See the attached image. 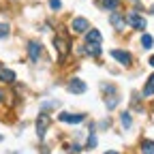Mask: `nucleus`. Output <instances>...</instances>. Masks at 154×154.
Wrapping results in <instances>:
<instances>
[{
	"label": "nucleus",
	"instance_id": "20",
	"mask_svg": "<svg viewBox=\"0 0 154 154\" xmlns=\"http://www.w3.org/2000/svg\"><path fill=\"white\" fill-rule=\"evenodd\" d=\"M86 148H88V150H94V148H96V137H94V135H90V137H88Z\"/></svg>",
	"mask_w": 154,
	"mask_h": 154
},
{
	"label": "nucleus",
	"instance_id": "13",
	"mask_svg": "<svg viewBox=\"0 0 154 154\" xmlns=\"http://www.w3.org/2000/svg\"><path fill=\"white\" fill-rule=\"evenodd\" d=\"M141 96H154V73L148 77V82H146V86H143V94Z\"/></svg>",
	"mask_w": 154,
	"mask_h": 154
},
{
	"label": "nucleus",
	"instance_id": "5",
	"mask_svg": "<svg viewBox=\"0 0 154 154\" xmlns=\"http://www.w3.org/2000/svg\"><path fill=\"white\" fill-rule=\"evenodd\" d=\"M71 30L75 34H84V32L90 30V22H88L86 17H73L71 19Z\"/></svg>",
	"mask_w": 154,
	"mask_h": 154
},
{
	"label": "nucleus",
	"instance_id": "18",
	"mask_svg": "<svg viewBox=\"0 0 154 154\" xmlns=\"http://www.w3.org/2000/svg\"><path fill=\"white\" fill-rule=\"evenodd\" d=\"M9 32H11L9 24H0V38H7V36H9Z\"/></svg>",
	"mask_w": 154,
	"mask_h": 154
},
{
	"label": "nucleus",
	"instance_id": "4",
	"mask_svg": "<svg viewBox=\"0 0 154 154\" xmlns=\"http://www.w3.org/2000/svg\"><path fill=\"white\" fill-rule=\"evenodd\" d=\"M41 54H43V45L38 43V41H30L28 43V58H30L32 64L41 62Z\"/></svg>",
	"mask_w": 154,
	"mask_h": 154
},
{
	"label": "nucleus",
	"instance_id": "23",
	"mask_svg": "<svg viewBox=\"0 0 154 154\" xmlns=\"http://www.w3.org/2000/svg\"><path fill=\"white\" fill-rule=\"evenodd\" d=\"M105 154H120V152H113V150H109V152H105Z\"/></svg>",
	"mask_w": 154,
	"mask_h": 154
},
{
	"label": "nucleus",
	"instance_id": "22",
	"mask_svg": "<svg viewBox=\"0 0 154 154\" xmlns=\"http://www.w3.org/2000/svg\"><path fill=\"white\" fill-rule=\"evenodd\" d=\"M0 101H5V92L2 90H0Z\"/></svg>",
	"mask_w": 154,
	"mask_h": 154
},
{
	"label": "nucleus",
	"instance_id": "10",
	"mask_svg": "<svg viewBox=\"0 0 154 154\" xmlns=\"http://www.w3.org/2000/svg\"><path fill=\"white\" fill-rule=\"evenodd\" d=\"M0 82L2 84H13L15 82V73L11 69H7L5 64H0Z\"/></svg>",
	"mask_w": 154,
	"mask_h": 154
},
{
	"label": "nucleus",
	"instance_id": "15",
	"mask_svg": "<svg viewBox=\"0 0 154 154\" xmlns=\"http://www.w3.org/2000/svg\"><path fill=\"white\" fill-rule=\"evenodd\" d=\"M120 122H122V126H124V128H131L133 118H131V113H128V111H122V113H120Z\"/></svg>",
	"mask_w": 154,
	"mask_h": 154
},
{
	"label": "nucleus",
	"instance_id": "19",
	"mask_svg": "<svg viewBox=\"0 0 154 154\" xmlns=\"http://www.w3.org/2000/svg\"><path fill=\"white\" fill-rule=\"evenodd\" d=\"M49 9L51 11H60L62 9V2H60V0H49Z\"/></svg>",
	"mask_w": 154,
	"mask_h": 154
},
{
	"label": "nucleus",
	"instance_id": "7",
	"mask_svg": "<svg viewBox=\"0 0 154 154\" xmlns=\"http://www.w3.org/2000/svg\"><path fill=\"white\" fill-rule=\"evenodd\" d=\"M66 88H69V92H71V94H84V92L88 90L86 82H84V79H79V77H73V79L66 84Z\"/></svg>",
	"mask_w": 154,
	"mask_h": 154
},
{
	"label": "nucleus",
	"instance_id": "1",
	"mask_svg": "<svg viewBox=\"0 0 154 154\" xmlns=\"http://www.w3.org/2000/svg\"><path fill=\"white\" fill-rule=\"evenodd\" d=\"M101 43H103L101 32L96 30V28H92V30H88V32H86L84 51H86V54H90V56H94V58H99V56H101Z\"/></svg>",
	"mask_w": 154,
	"mask_h": 154
},
{
	"label": "nucleus",
	"instance_id": "24",
	"mask_svg": "<svg viewBox=\"0 0 154 154\" xmlns=\"http://www.w3.org/2000/svg\"><path fill=\"white\" fill-rule=\"evenodd\" d=\"M150 13H154V7H152V9H150Z\"/></svg>",
	"mask_w": 154,
	"mask_h": 154
},
{
	"label": "nucleus",
	"instance_id": "8",
	"mask_svg": "<svg viewBox=\"0 0 154 154\" xmlns=\"http://www.w3.org/2000/svg\"><path fill=\"white\" fill-rule=\"evenodd\" d=\"M109 56L113 58V60H118L122 66H131V54L124 51V49H111Z\"/></svg>",
	"mask_w": 154,
	"mask_h": 154
},
{
	"label": "nucleus",
	"instance_id": "3",
	"mask_svg": "<svg viewBox=\"0 0 154 154\" xmlns=\"http://www.w3.org/2000/svg\"><path fill=\"white\" fill-rule=\"evenodd\" d=\"M124 22L131 26V28H137V30H143L146 26H148V22H146V17L139 13V11H131L128 15H124Z\"/></svg>",
	"mask_w": 154,
	"mask_h": 154
},
{
	"label": "nucleus",
	"instance_id": "11",
	"mask_svg": "<svg viewBox=\"0 0 154 154\" xmlns=\"http://www.w3.org/2000/svg\"><path fill=\"white\" fill-rule=\"evenodd\" d=\"M96 5L105 11H118L120 9V0H96Z\"/></svg>",
	"mask_w": 154,
	"mask_h": 154
},
{
	"label": "nucleus",
	"instance_id": "2",
	"mask_svg": "<svg viewBox=\"0 0 154 154\" xmlns=\"http://www.w3.org/2000/svg\"><path fill=\"white\" fill-rule=\"evenodd\" d=\"M54 47H56L58 56L64 60V58L71 54V38H69L66 34H56V36H54Z\"/></svg>",
	"mask_w": 154,
	"mask_h": 154
},
{
	"label": "nucleus",
	"instance_id": "17",
	"mask_svg": "<svg viewBox=\"0 0 154 154\" xmlns=\"http://www.w3.org/2000/svg\"><path fill=\"white\" fill-rule=\"evenodd\" d=\"M118 101H120V96L118 94H111V99L107 96V101H105V105H107V109H113L116 105H118Z\"/></svg>",
	"mask_w": 154,
	"mask_h": 154
},
{
	"label": "nucleus",
	"instance_id": "9",
	"mask_svg": "<svg viewBox=\"0 0 154 154\" xmlns=\"http://www.w3.org/2000/svg\"><path fill=\"white\" fill-rule=\"evenodd\" d=\"M58 120L60 122H69V124H79V122H84L86 120V113H60L58 116Z\"/></svg>",
	"mask_w": 154,
	"mask_h": 154
},
{
	"label": "nucleus",
	"instance_id": "16",
	"mask_svg": "<svg viewBox=\"0 0 154 154\" xmlns=\"http://www.w3.org/2000/svg\"><path fill=\"white\" fill-rule=\"evenodd\" d=\"M139 43H141L143 49H150V47L154 45V38H152L150 34H141V41H139Z\"/></svg>",
	"mask_w": 154,
	"mask_h": 154
},
{
	"label": "nucleus",
	"instance_id": "21",
	"mask_svg": "<svg viewBox=\"0 0 154 154\" xmlns=\"http://www.w3.org/2000/svg\"><path fill=\"white\" fill-rule=\"evenodd\" d=\"M148 62H150V66H154V56L150 58V60H148Z\"/></svg>",
	"mask_w": 154,
	"mask_h": 154
},
{
	"label": "nucleus",
	"instance_id": "12",
	"mask_svg": "<svg viewBox=\"0 0 154 154\" xmlns=\"http://www.w3.org/2000/svg\"><path fill=\"white\" fill-rule=\"evenodd\" d=\"M109 19H111V24L116 26V30H122V28H124V24H126V22H124V17H122L118 11H111Z\"/></svg>",
	"mask_w": 154,
	"mask_h": 154
},
{
	"label": "nucleus",
	"instance_id": "25",
	"mask_svg": "<svg viewBox=\"0 0 154 154\" xmlns=\"http://www.w3.org/2000/svg\"><path fill=\"white\" fill-rule=\"evenodd\" d=\"M0 141H2V135H0Z\"/></svg>",
	"mask_w": 154,
	"mask_h": 154
},
{
	"label": "nucleus",
	"instance_id": "6",
	"mask_svg": "<svg viewBox=\"0 0 154 154\" xmlns=\"http://www.w3.org/2000/svg\"><path fill=\"white\" fill-rule=\"evenodd\" d=\"M47 126H49V113H47V111H41V116H38V120H36V135H38L41 139L45 137Z\"/></svg>",
	"mask_w": 154,
	"mask_h": 154
},
{
	"label": "nucleus",
	"instance_id": "14",
	"mask_svg": "<svg viewBox=\"0 0 154 154\" xmlns=\"http://www.w3.org/2000/svg\"><path fill=\"white\" fill-rule=\"evenodd\" d=\"M141 154H154V141L152 139H143L141 141Z\"/></svg>",
	"mask_w": 154,
	"mask_h": 154
}]
</instances>
